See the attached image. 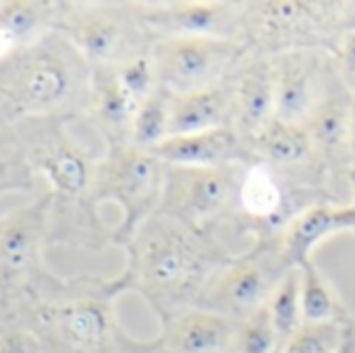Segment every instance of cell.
Wrapping results in <instances>:
<instances>
[{"label": "cell", "instance_id": "1", "mask_svg": "<svg viewBox=\"0 0 355 353\" xmlns=\"http://www.w3.org/2000/svg\"><path fill=\"white\" fill-rule=\"evenodd\" d=\"M123 250L125 289L141 295L158 322L198 308L208 281L233 256L218 235L162 212L150 216Z\"/></svg>", "mask_w": 355, "mask_h": 353}, {"label": "cell", "instance_id": "2", "mask_svg": "<svg viewBox=\"0 0 355 353\" xmlns=\"http://www.w3.org/2000/svg\"><path fill=\"white\" fill-rule=\"evenodd\" d=\"M92 71L58 31L42 33L0 62V119L31 121L69 117L87 100Z\"/></svg>", "mask_w": 355, "mask_h": 353}, {"label": "cell", "instance_id": "3", "mask_svg": "<svg viewBox=\"0 0 355 353\" xmlns=\"http://www.w3.org/2000/svg\"><path fill=\"white\" fill-rule=\"evenodd\" d=\"M119 277L83 295H71L37 310V327L52 353H154L158 339H135L119 322L114 300L125 293Z\"/></svg>", "mask_w": 355, "mask_h": 353}, {"label": "cell", "instance_id": "4", "mask_svg": "<svg viewBox=\"0 0 355 353\" xmlns=\"http://www.w3.org/2000/svg\"><path fill=\"white\" fill-rule=\"evenodd\" d=\"M343 33L341 2H241L239 44L254 54L277 56L297 48H322L333 52Z\"/></svg>", "mask_w": 355, "mask_h": 353}, {"label": "cell", "instance_id": "5", "mask_svg": "<svg viewBox=\"0 0 355 353\" xmlns=\"http://www.w3.org/2000/svg\"><path fill=\"white\" fill-rule=\"evenodd\" d=\"M166 164L150 150L133 144H112L98 158L92 204H112L121 212L110 241L125 248L135 231L158 212L162 202Z\"/></svg>", "mask_w": 355, "mask_h": 353}, {"label": "cell", "instance_id": "6", "mask_svg": "<svg viewBox=\"0 0 355 353\" xmlns=\"http://www.w3.org/2000/svg\"><path fill=\"white\" fill-rule=\"evenodd\" d=\"M291 268L283 252V235L258 239L243 254H233L208 281L198 308L235 322L266 308L277 283Z\"/></svg>", "mask_w": 355, "mask_h": 353}, {"label": "cell", "instance_id": "7", "mask_svg": "<svg viewBox=\"0 0 355 353\" xmlns=\"http://www.w3.org/2000/svg\"><path fill=\"white\" fill-rule=\"evenodd\" d=\"M243 169L166 164L158 212L220 237V229H231L235 223L237 189Z\"/></svg>", "mask_w": 355, "mask_h": 353}, {"label": "cell", "instance_id": "8", "mask_svg": "<svg viewBox=\"0 0 355 353\" xmlns=\"http://www.w3.org/2000/svg\"><path fill=\"white\" fill-rule=\"evenodd\" d=\"M248 50L235 40L168 35L150 46L158 85L171 94H187L220 85L233 75Z\"/></svg>", "mask_w": 355, "mask_h": 353}, {"label": "cell", "instance_id": "9", "mask_svg": "<svg viewBox=\"0 0 355 353\" xmlns=\"http://www.w3.org/2000/svg\"><path fill=\"white\" fill-rule=\"evenodd\" d=\"M40 129L33 131L25 148L31 175H37L48 185L52 204L92 202L98 160L92 158L67 131V117L31 119Z\"/></svg>", "mask_w": 355, "mask_h": 353}, {"label": "cell", "instance_id": "10", "mask_svg": "<svg viewBox=\"0 0 355 353\" xmlns=\"http://www.w3.org/2000/svg\"><path fill=\"white\" fill-rule=\"evenodd\" d=\"M56 31L75 46L89 71L116 67L150 52V48L141 46V31H148V27L141 23L139 10H79L67 17Z\"/></svg>", "mask_w": 355, "mask_h": 353}, {"label": "cell", "instance_id": "11", "mask_svg": "<svg viewBox=\"0 0 355 353\" xmlns=\"http://www.w3.org/2000/svg\"><path fill=\"white\" fill-rule=\"evenodd\" d=\"M272 62L275 119L306 127L339 73L333 52L322 48H297L272 56Z\"/></svg>", "mask_w": 355, "mask_h": 353}, {"label": "cell", "instance_id": "12", "mask_svg": "<svg viewBox=\"0 0 355 353\" xmlns=\"http://www.w3.org/2000/svg\"><path fill=\"white\" fill-rule=\"evenodd\" d=\"M52 200L42 196L0 218V285L17 287L42 270Z\"/></svg>", "mask_w": 355, "mask_h": 353}, {"label": "cell", "instance_id": "13", "mask_svg": "<svg viewBox=\"0 0 355 353\" xmlns=\"http://www.w3.org/2000/svg\"><path fill=\"white\" fill-rule=\"evenodd\" d=\"M139 17L156 37L200 35L239 42L241 31V2L175 0L148 4L139 10Z\"/></svg>", "mask_w": 355, "mask_h": 353}, {"label": "cell", "instance_id": "14", "mask_svg": "<svg viewBox=\"0 0 355 353\" xmlns=\"http://www.w3.org/2000/svg\"><path fill=\"white\" fill-rule=\"evenodd\" d=\"M352 121L354 92L337 73L322 102L306 123L331 183L339 177L349 179L352 175Z\"/></svg>", "mask_w": 355, "mask_h": 353}, {"label": "cell", "instance_id": "15", "mask_svg": "<svg viewBox=\"0 0 355 353\" xmlns=\"http://www.w3.org/2000/svg\"><path fill=\"white\" fill-rule=\"evenodd\" d=\"M233 129L250 146L275 121L272 56L248 52L231 75Z\"/></svg>", "mask_w": 355, "mask_h": 353}, {"label": "cell", "instance_id": "16", "mask_svg": "<svg viewBox=\"0 0 355 353\" xmlns=\"http://www.w3.org/2000/svg\"><path fill=\"white\" fill-rule=\"evenodd\" d=\"M150 152L168 166H248L256 162L250 146L233 127L173 135Z\"/></svg>", "mask_w": 355, "mask_h": 353}, {"label": "cell", "instance_id": "17", "mask_svg": "<svg viewBox=\"0 0 355 353\" xmlns=\"http://www.w3.org/2000/svg\"><path fill=\"white\" fill-rule=\"evenodd\" d=\"M237 322L204 310L187 308L160 322L158 343L168 353H231Z\"/></svg>", "mask_w": 355, "mask_h": 353}, {"label": "cell", "instance_id": "18", "mask_svg": "<svg viewBox=\"0 0 355 353\" xmlns=\"http://www.w3.org/2000/svg\"><path fill=\"white\" fill-rule=\"evenodd\" d=\"M256 162L270 164L283 173H320L329 179L314 141L304 125H291L275 119L252 144ZM331 183V181H329Z\"/></svg>", "mask_w": 355, "mask_h": 353}, {"label": "cell", "instance_id": "19", "mask_svg": "<svg viewBox=\"0 0 355 353\" xmlns=\"http://www.w3.org/2000/svg\"><path fill=\"white\" fill-rule=\"evenodd\" d=\"M218 127H233V85L231 77L220 85L171 94L168 102V137L187 135Z\"/></svg>", "mask_w": 355, "mask_h": 353}, {"label": "cell", "instance_id": "20", "mask_svg": "<svg viewBox=\"0 0 355 353\" xmlns=\"http://www.w3.org/2000/svg\"><path fill=\"white\" fill-rule=\"evenodd\" d=\"M139 100L121 83L114 67L92 71L89 110L102 135L112 144H129L131 125L139 108Z\"/></svg>", "mask_w": 355, "mask_h": 353}, {"label": "cell", "instance_id": "21", "mask_svg": "<svg viewBox=\"0 0 355 353\" xmlns=\"http://www.w3.org/2000/svg\"><path fill=\"white\" fill-rule=\"evenodd\" d=\"M300 268V291H302V320L304 325L324 322H349L355 316L345 308L339 293L316 266L314 260H306Z\"/></svg>", "mask_w": 355, "mask_h": 353}, {"label": "cell", "instance_id": "22", "mask_svg": "<svg viewBox=\"0 0 355 353\" xmlns=\"http://www.w3.org/2000/svg\"><path fill=\"white\" fill-rule=\"evenodd\" d=\"M168 102L171 92L158 85L139 104L131 125L129 144L141 150H152L168 137Z\"/></svg>", "mask_w": 355, "mask_h": 353}, {"label": "cell", "instance_id": "23", "mask_svg": "<svg viewBox=\"0 0 355 353\" xmlns=\"http://www.w3.org/2000/svg\"><path fill=\"white\" fill-rule=\"evenodd\" d=\"M268 314L275 331L285 343L302 325V291H300V268L291 266L277 283L268 304Z\"/></svg>", "mask_w": 355, "mask_h": 353}, {"label": "cell", "instance_id": "24", "mask_svg": "<svg viewBox=\"0 0 355 353\" xmlns=\"http://www.w3.org/2000/svg\"><path fill=\"white\" fill-rule=\"evenodd\" d=\"M283 341L272 327L268 308L237 322L231 353H279Z\"/></svg>", "mask_w": 355, "mask_h": 353}, {"label": "cell", "instance_id": "25", "mask_svg": "<svg viewBox=\"0 0 355 353\" xmlns=\"http://www.w3.org/2000/svg\"><path fill=\"white\" fill-rule=\"evenodd\" d=\"M33 187V175L27 164L25 148L15 133L0 127V193L27 191Z\"/></svg>", "mask_w": 355, "mask_h": 353}, {"label": "cell", "instance_id": "26", "mask_svg": "<svg viewBox=\"0 0 355 353\" xmlns=\"http://www.w3.org/2000/svg\"><path fill=\"white\" fill-rule=\"evenodd\" d=\"M354 320L324 322V325H302L283 343L281 353H335L345 337L347 327Z\"/></svg>", "mask_w": 355, "mask_h": 353}, {"label": "cell", "instance_id": "27", "mask_svg": "<svg viewBox=\"0 0 355 353\" xmlns=\"http://www.w3.org/2000/svg\"><path fill=\"white\" fill-rule=\"evenodd\" d=\"M50 15V4L46 2H29V0H15V2H0V27H6L15 33L21 44H27L40 37V29Z\"/></svg>", "mask_w": 355, "mask_h": 353}, {"label": "cell", "instance_id": "28", "mask_svg": "<svg viewBox=\"0 0 355 353\" xmlns=\"http://www.w3.org/2000/svg\"><path fill=\"white\" fill-rule=\"evenodd\" d=\"M333 58H335L341 79L355 94V29L345 31L339 37V42L333 50Z\"/></svg>", "mask_w": 355, "mask_h": 353}, {"label": "cell", "instance_id": "29", "mask_svg": "<svg viewBox=\"0 0 355 353\" xmlns=\"http://www.w3.org/2000/svg\"><path fill=\"white\" fill-rule=\"evenodd\" d=\"M0 353H42V345L27 331H10L0 337Z\"/></svg>", "mask_w": 355, "mask_h": 353}, {"label": "cell", "instance_id": "30", "mask_svg": "<svg viewBox=\"0 0 355 353\" xmlns=\"http://www.w3.org/2000/svg\"><path fill=\"white\" fill-rule=\"evenodd\" d=\"M21 46H25V44H21V40L15 33H10L6 27H0V62L6 60L8 56H12Z\"/></svg>", "mask_w": 355, "mask_h": 353}, {"label": "cell", "instance_id": "31", "mask_svg": "<svg viewBox=\"0 0 355 353\" xmlns=\"http://www.w3.org/2000/svg\"><path fill=\"white\" fill-rule=\"evenodd\" d=\"M335 353H355V320L347 327L345 337H343L341 345L337 347V352Z\"/></svg>", "mask_w": 355, "mask_h": 353}, {"label": "cell", "instance_id": "32", "mask_svg": "<svg viewBox=\"0 0 355 353\" xmlns=\"http://www.w3.org/2000/svg\"><path fill=\"white\" fill-rule=\"evenodd\" d=\"M355 177V94H354V121H352V175Z\"/></svg>", "mask_w": 355, "mask_h": 353}, {"label": "cell", "instance_id": "33", "mask_svg": "<svg viewBox=\"0 0 355 353\" xmlns=\"http://www.w3.org/2000/svg\"><path fill=\"white\" fill-rule=\"evenodd\" d=\"M154 353H168V352H164V350H162V347L158 345V350H156V352H154Z\"/></svg>", "mask_w": 355, "mask_h": 353}, {"label": "cell", "instance_id": "34", "mask_svg": "<svg viewBox=\"0 0 355 353\" xmlns=\"http://www.w3.org/2000/svg\"><path fill=\"white\" fill-rule=\"evenodd\" d=\"M279 353H281V352H279Z\"/></svg>", "mask_w": 355, "mask_h": 353}]
</instances>
